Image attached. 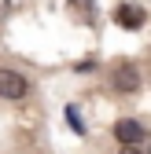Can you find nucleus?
Segmentation results:
<instances>
[{
	"mask_svg": "<svg viewBox=\"0 0 151 154\" xmlns=\"http://www.w3.org/2000/svg\"><path fill=\"white\" fill-rule=\"evenodd\" d=\"M122 154H140V150H137V147H125V150H122Z\"/></svg>",
	"mask_w": 151,
	"mask_h": 154,
	"instance_id": "8",
	"label": "nucleus"
},
{
	"mask_svg": "<svg viewBox=\"0 0 151 154\" xmlns=\"http://www.w3.org/2000/svg\"><path fill=\"white\" fill-rule=\"evenodd\" d=\"M26 92H30V85L18 70H0V95L4 99H22Z\"/></svg>",
	"mask_w": 151,
	"mask_h": 154,
	"instance_id": "2",
	"label": "nucleus"
},
{
	"mask_svg": "<svg viewBox=\"0 0 151 154\" xmlns=\"http://www.w3.org/2000/svg\"><path fill=\"white\" fill-rule=\"evenodd\" d=\"M114 22L125 26V29H140L144 26V8H137V4H118L114 8Z\"/></svg>",
	"mask_w": 151,
	"mask_h": 154,
	"instance_id": "4",
	"label": "nucleus"
},
{
	"mask_svg": "<svg viewBox=\"0 0 151 154\" xmlns=\"http://www.w3.org/2000/svg\"><path fill=\"white\" fill-rule=\"evenodd\" d=\"M70 8H74V15H81L85 22L92 18V0H70Z\"/></svg>",
	"mask_w": 151,
	"mask_h": 154,
	"instance_id": "5",
	"label": "nucleus"
},
{
	"mask_svg": "<svg viewBox=\"0 0 151 154\" xmlns=\"http://www.w3.org/2000/svg\"><path fill=\"white\" fill-rule=\"evenodd\" d=\"M111 85H114V92H122V95L140 92V73H137V66L133 63H118L114 70H111Z\"/></svg>",
	"mask_w": 151,
	"mask_h": 154,
	"instance_id": "1",
	"label": "nucleus"
},
{
	"mask_svg": "<svg viewBox=\"0 0 151 154\" xmlns=\"http://www.w3.org/2000/svg\"><path fill=\"white\" fill-rule=\"evenodd\" d=\"M66 118H70L74 132H85V125H81V118H78V110H74V106H66Z\"/></svg>",
	"mask_w": 151,
	"mask_h": 154,
	"instance_id": "6",
	"label": "nucleus"
},
{
	"mask_svg": "<svg viewBox=\"0 0 151 154\" xmlns=\"http://www.w3.org/2000/svg\"><path fill=\"white\" fill-rule=\"evenodd\" d=\"M8 15H11V0H0V22H4Z\"/></svg>",
	"mask_w": 151,
	"mask_h": 154,
	"instance_id": "7",
	"label": "nucleus"
},
{
	"mask_svg": "<svg viewBox=\"0 0 151 154\" xmlns=\"http://www.w3.org/2000/svg\"><path fill=\"white\" fill-rule=\"evenodd\" d=\"M114 136H118V143H122V147H137V143H140V136H144V125H140L137 118H122V121L114 125Z\"/></svg>",
	"mask_w": 151,
	"mask_h": 154,
	"instance_id": "3",
	"label": "nucleus"
}]
</instances>
